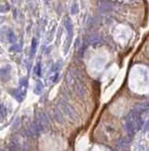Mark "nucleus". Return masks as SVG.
I'll return each mask as SVG.
<instances>
[{
    "instance_id": "1",
    "label": "nucleus",
    "mask_w": 149,
    "mask_h": 151,
    "mask_svg": "<svg viewBox=\"0 0 149 151\" xmlns=\"http://www.w3.org/2000/svg\"><path fill=\"white\" fill-rule=\"evenodd\" d=\"M148 108L149 103H146V102L140 103L136 105L127 115L125 121V130L129 137L133 136L136 133V131H138V130L140 128L142 125L141 114L146 110H148Z\"/></svg>"
},
{
    "instance_id": "2",
    "label": "nucleus",
    "mask_w": 149,
    "mask_h": 151,
    "mask_svg": "<svg viewBox=\"0 0 149 151\" xmlns=\"http://www.w3.org/2000/svg\"><path fill=\"white\" fill-rule=\"evenodd\" d=\"M67 82L77 96H79L80 98H85L86 95V88L78 74L74 72L73 70L70 71L67 77Z\"/></svg>"
},
{
    "instance_id": "3",
    "label": "nucleus",
    "mask_w": 149,
    "mask_h": 151,
    "mask_svg": "<svg viewBox=\"0 0 149 151\" xmlns=\"http://www.w3.org/2000/svg\"><path fill=\"white\" fill-rule=\"evenodd\" d=\"M57 104H58V107H59V109H60V111H62L63 114L66 115L70 120L73 121V122L79 121L78 114L76 113L74 108L69 103V102L66 101L63 98H60V99H58Z\"/></svg>"
},
{
    "instance_id": "4",
    "label": "nucleus",
    "mask_w": 149,
    "mask_h": 151,
    "mask_svg": "<svg viewBox=\"0 0 149 151\" xmlns=\"http://www.w3.org/2000/svg\"><path fill=\"white\" fill-rule=\"evenodd\" d=\"M65 28L67 30V33H68V37H67V41L66 44H65V48H64V52L65 54H67V52L70 49L71 41H72V36H73V26L71 23V20L70 18H66L65 19Z\"/></svg>"
},
{
    "instance_id": "5",
    "label": "nucleus",
    "mask_w": 149,
    "mask_h": 151,
    "mask_svg": "<svg viewBox=\"0 0 149 151\" xmlns=\"http://www.w3.org/2000/svg\"><path fill=\"white\" fill-rule=\"evenodd\" d=\"M35 123L40 127L41 131H45L48 130V128L50 126L49 120L46 116V114L43 113L42 111H38L36 113V117H35Z\"/></svg>"
},
{
    "instance_id": "6",
    "label": "nucleus",
    "mask_w": 149,
    "mask_h": 151,
    "mask_svg": "<svg viewBox=\"0 0 149 151\" xmlns=\"http://www.w3.org/2000/svg\"><path fill=\"white\" fill-rule=\"evenodd\" d=\"M26 85L27 81L25 79H22L20 81V87L16 90H13L11 92V95H13V97H15L19 102L23 101L25 95V91H26Z\"/></svg>"
},
{
    "instance_id": "7",
    "label": "nucleus",
    "mask_w": 149,
    "mask_h": 151,
    "mask_svg": "<svg viewBox=\"0 0 149 151\" xmlns=\"http://www.w3.org/2000/svg\"><path fill=\"white\" fill-rule=\"evenodd\" d=\"M63 112L60 111L59 108H54L53 111H52V114H53V117L54 119L56 120L57 123H61L63 124L65 122V119H64V116L62 115Z\"/></svg>"
},
{
    "instance_id": "8",
    "label": "nucleus",
    "mask_w": 149,
    "mask_h": 151,
    "mask_svg": "<svg viewBox=\"0 0 149 151\" xmlns=\"http://www.w3.org/2000/svg\"><path fill=\"white\" fill-rule=\"evenodd\" d=\"M11 66L7 65L1 69V79L2 81H7L11 78Z\"/></svg>"
},
{
    "instance_id": "9",
    "label": "nucleus",
    "mask_w": 149,
    "mask_h": 151,
    "mask_svg": "<svg viewBox=\"0 0 149 151\" xmlns=\"http://www.w3.org/2000/svg\"><path fill=\"white\" fill-rule=\"evenodd\" d=\"M6 38H7V40L9 43H11L13 44L16 42V35L13 31H12L11 30H6Z\"/></svg>"
},
{
    "instance_id": "10",
    "label": "nucleus",
    "mask_w": 149,
    "mask_h": 151,
    "mask_svg": "<svg viewBox=\"0 0 149 151\" xmlns=\"http://www.w3.org/2000/svg\"><path fill=\"white\" fill-rule=\"evenodd\" d=\"M37 46H38V39L37 38H33L31 44V48H30V54L31 57H33L35 55L36 51H37Z\"/></svg>"
},
{
    "instance_id": "11",
    "label": "nucleus",
    "mask_w": 149,
    "mask_h": 151,
    "mask_svg": "<svg viewBox=\"0 0 149 151\" xmlns=\"http://www.w3.org/2000/svg\"><path fill=\"white\" fill-rule=\"evenodd\" d=\"M70 12L72 14H77L79 12V5H78V3H77L76 1H74L72 3V5H71Z\"/></svg>"
},
{
    "instance_id": "12",
    "label": "nucleus",
    "mask_w": 149,
    "mask_h": 151,
    "mask_svg": "<svg viewBox=\"0 0 149 151\" xmlns=\"http://www.w3.org/2000/svg\"><path fill=\"white\" fill-rule=\"evenodd\" d=\"M42 89H43V84L40 81H38L37 85H36V88H35V93L36 94H40V93L42 92Z\"/></svg>"
},
{
    "instance_id": "13",
    "label": "nucleus",
    "mask_w": 149,
    "mask_h": 151,
    "mask_svg": "<svg viewBox=\"0 0 149 151\" xmlns=\"http://www.w3.org/2000/svg\"><path fill=\"white\" fill-rule=\"evenodd\" d=\"M40 71H41V66H40V62H38L37 63V65H36V67H35V72H36V74L40 77Z\"/></svg>"
},
{
    "instance_id": "14",
    "label": "nucleus",
    "mask_w": 149,
    "mask_h": 151,
    "mask_svg": "<svg viewBox=\"0 0 149 151\" xmlns=\"http://www.w3.org/2000/svg\"><path fill=\"white\" fill-rule=\"evenodd\" d=\"M5 115H7V114H5V108H4V106H3V104H2L1 105V119L4 118Z\"/></svg>"
},
{
    "instance_id": "15",
    "label": "nucleus",
    "mask_w": 149,
    "mask_h": 151,
    "mask_svg": "<svg viewBox=\"0 0 149 151\" xmlns=\"http://www.w3.org/2000/svg\"><path fill=\"white\" fill-rule=\"evenodd\" d=\"M144 130L145 131H149V122L146 124V126H145V128H144Z\"/></svg>"
},
{
    "instance_id": "16",
    "label": "nucleus",
    "mask_w": 149,
    "mask_h": 151,
    "mask_svg": "<svg viewBox=\"0 0 149 151\" xmlns=\"http://www.w3.org/2000/svg\"><path fill=\"white\" fill-rule=\"evenodd\" d=\"M1 151H9V150H8L7 148H2V149H1Z\"/></svg>"
},
{
    "instance_id": "17",
    "label": "nucleus",
    "mask_w": 149,
    "mask_h": 151,
    "mask_svg": "<svg viewBox=\"0 0 149 151\" xmlns=\"http://www.w3.org/2000/svg\"><path fill=\"white\" fill-rule=\"evenodd\" d=\"M27 151H34V150H29V148L27 149Z\"/></svg>"
}]
</instances>
